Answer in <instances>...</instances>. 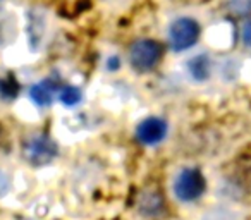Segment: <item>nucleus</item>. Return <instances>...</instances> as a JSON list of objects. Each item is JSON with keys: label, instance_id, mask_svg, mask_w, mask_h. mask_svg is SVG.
<instances>
[{"label": "nucleus", "instance_id": "20e7f679", "mask_svg": "<svg viewBox=\"0 0 251 220\" xmlns=\"http://www.w3.org/2000/svg\"><path fill=\"white\" fill-rule=\"evenodd\" d=\"M162 59V47L155 40L141 38L131 45L129 49V62L133 69L138 73L151 71Z\"/></svg>", "mask_w": 251, "mask_h": 220}, {"label": "nucleus", "instance_id": "f8f14e48", "mask_svg": "<svg viewBox=\"0 0 251 220\" xmlns=\"http://www.w3.org/2000/svg\"><path fill=\"white\" fill-rule=\"evenodd\" d=\"M19 93V84L12 76L0 77V98L2 100H14Z\"/></svg>", "mask_w": 251, "mask_h": 220}, {"label": "nucleus", "instance_id": "0eeeda50", "mask_svg": "<svg viewBox=\"0 0 251 220\" xmlns=\"http://www.w3.org/2000/svg\"><path fill=\"white\" fill-rule=\"evenodd\" d=\"M186 73L195 83H206L212 77L213 60L208 53H196L186 60Z\"/></svg>", "mask_w": 251, "mask_h": 220}, {"label": "nucleus", "instance_id": "a211bd4d", "mask_svg": "<svg viewBox=\"0 0 251 220\" xmlns=\"http://www.w3.org/2000/svg\"><path fill=\"white\" fill-rule=\"evenodd\" d=\"M4 2H5V0H0V5H2V4H4Z\"/></svg>", "mask_w": 251, "mask_h": 220}, {"label": "nucleus", "instance_id": "1a4fd4ad", "mask_svg": "<svg viewBox=\"0 0 251 220\" xmlns=\"http://www.w3.org/2000/svg\"><path fill=\"white\" fill-rule=\"evenodd\" d=\"M18 38V21L14 16H0V50L9 47Z\"/></svg>", "mask_w": 251, "mask_h": 220}, {"label": "nucleus", "instance_id": "ddd939ff", "mask_svg": "<svg viewBox=\"0 0 251 220\" xmlns=\"http://www.w3.org/2000/svg\"><path fill=\"white\" fill-rule=\"evenodd\" d=\"M201 220H239V215L229 208H213L203 213Z\"/></svg>", "mask_w": 251, "mask_h": 220}, {"label": "nucleus", "instance_id": "423d86ee", "mask_svg": "<svg viewBox=\"0 0 251 220\" xmlns=\"http://www.w3.org/2000/svg\"><path fill=\"white\" fill-rule=\"evenodd\" d=\"M134 134H136L138 141H140L141 145L155 147V145H160L162 141L167 138L169 124H167V121L162 119V117L150 116L138 124Z\"/></svg>", "mask_w": 251, "mask_h": 220}, {"label": "nucleus", "instance_id": "f257e3e1", "mask_svg": "<svg viewBox=\"0 0 251 220\" xmlns=\"http://www.w3.org/2000/svg\"><path fill=\"white\" fill-rule=\"evenodd\" d=\"M200 35H201V26L196 19L189 18V16L176 18L167 29L169 45L174 52H186V50L193 49L198 43Z\"/></svg>", "mask_w": 251, "mask_h": 220}, {"label": "nucleus", "instance_id": "7ed1b4c3", "mask_svg": "<svg viewBox=\"0 0 251 220\" xmlns=\"http://www.w3.org/2000/svg\"><path fill=\"white\" fill-rule=\"evenodd\" d=\"M23 155L33 167H45L57 158V145L47 134H33L23 145Z\"/></svg>", "mask_w": 251, "mask_h": 220}, {"label": "nucleus", "instance_id": "4468645a", "mask_svg": "<svg viewBox=\"0 0 251 220\" xmlns=\"http://www.w3.org/2000/svg\"><path fill=\"white\" fill-rule=\"evenodd\" d=\"M227 9L236 16H246L251 12V0H227Z\"/></svg>", "mask_w": 251, "mask_h": 220}, {"label": "nucleus", "instance_id": "39448f33", "mask_svg": "<svg viewBox=\"0 0 251 220\" xmlns=\"http://www.w3.org/2000/svg\"><path fill=\"white\" fill-rule=\"evenodd\" d=\"M26 35H28V45L31 52H40L47 42L49 35V16L43 9L33 7L26 14Z\"/></svg>", "mask_w": 251, "mask_h": 220}, {"label": "nucleus", "instance_id": "6e6552de", "mask_svg": "<svg viewBox=\"0 0 251 220\" xmlns=\"http://www.w3.org/2000/svg\"><path fill=\"white\" fill-rule=\"evenodd\" d=\"M57 95V84L52 79L38 81L29 88V98L36 107H50Z\"/></svg>", "mask_w": 251, "mask_h": 220}, {"label": "nucleus", "instance_id": "f3484780", "mask_svg": "<svg viewBox=\"0 0 251 220\" xmlns=\"http://www.w3.org/2000/svg\"><path fill=\"white\" fill-rule=\"evenodd\" d=\"M119 66H121V60H119V57L112 55L110 59H108V62H107V69L108 71H117Z\"/></svg>", "mask_w": 251, "mask_h": 220}, {"label": "nucleus", "instance_id": "9b49d317", "mask_svg": "<svg viewBox=\"0 0 251 220\" xmlns=\"http://www.w3.org/2000/svg\"><path fill=\"white\" fill-rule=\"evenodd\" d=\"M162 199L157 193H143L140 203V210L145 215H158L162 212Z\"/></svg>", "mask_w": 251, "mask_h": 220}, {"label": "nucleus", "instance_id": "f03ea898", "mask_svg": "<svg viewBox=\"0 0 251 220\" xmlns=\"http://www.w3.org/2000/svg\"><path fill=\"white\" fill-rule=\"evenodd\" d=\"M206 189V181L201 171L196 167H184L176 174L172 182V193L181 203H193Z\"/></svg>", "mask_w": 251, "mask_h": 220}, {"label": "nucleus", "instance_id": "dca6fc26", "mask_svg": "<svg viewBox=\"0 0 251 220\" xmlns=\"http://www.w3.org/2000/svg\"><path fill=\"white\" fill-rule=\"evenodd\" d=\"M9 188H11V177L4 171H0V196L7 195Z\"/></svg>", "mask_w": 251, "mask_h": 220}, {"label": "nucleus", "instance_id": "2eb2a0df", "mask_svg": "<svg viewBox=\"0 0 251 220\" xmlns=\"http://www.w3.org/2000/svg\"><path fill=\"white\" fill-rule=\"evenodd\" d=\"M241 40H243V45L251 50V18L246 19L241 26Z\"/></svg>", "mask_w": 251, "mask_h": 220}, {"label": "nucleus", "instance_id": "9d476101", "mask_svg": "<svg viewBox=\"0 0 251 220\" xmlns=\"http://www.w3.org/2000/svg\"><path fill=\"white\" fill-rule=\"evenodd\" d=\"M59 100L64 107H77L83 101V91L77 86L67 84L59 90Z\"/></svg>", "mask_w": 251, "mask_h": 220}]
</instances>
